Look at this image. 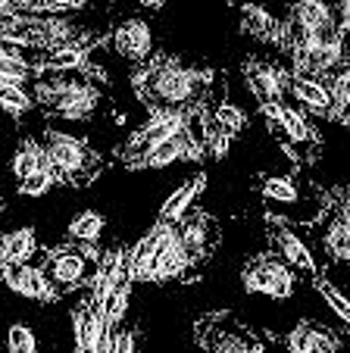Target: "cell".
Masks as SVG:
<instances>
[{
    "label": "cell",
    "mask_w": 350,
    "mask_h": 353,
    "mask_svg": "<svg viewBox=\"0 0 350 353\" xmlns=\"http://www.w3.org/2000/svg\"><path fill=\"white\" fill-rule=\"evenodd\" d=\"M13 175L16 179H28V175H35V172H53L57 175V169H53V160H50V154H47V147L44 144H38L35 138H22L19 141V147H16V154H13ZM60 181V179H57Z\"/></svg>",
    "instance_id": "15"
},
{
    "label": "cell",
    "mask_w": 350,
    "mask_h": 353,
    "mask_svg": "<svg viewBox=\"0 0 350 353\" xmlns=\"http://www.w3.org/2000/svg\"><path fill=\"white\" fill-rule=\"evenodd\" d=\"M53 181H57V175L41 169V172H35V175H28V179L19 181V194L22 197H44V194L53 188Z\"/></svg>",
    "instance_id": "33"
},
{
    "label": "cell",
    "mask_w": 350,
    "mask_h": 353,
    "mask_svg": "<svg viewBox=\"0 0 350 353\" xmlns=\"http://www.w3.org/2000/svg\"><path fill=\"white\" fill-rule=\"evenodd\" d=\"M272 244H275V254L282 256L288 266L300 269V272H307V275H319V266H316V260H313L310 247H307V241L300 238L298 232H291V228H284V225L272 228Z\"/></svg>",
    "instance_id": "12"
},
{
    "label": "cell",
    "mask_w": 350,
    "mask_h": 353,
    "mask_svg": "<svg viewBox=\"0 0 350 353\" xmlns=\"http://www.w3.org/2000/svg\"><path fill=\"white\" fill-rule=\"evenodd\" d=\"M206 81H210V72L182 66L179 60H159L150 63L147 72L138 79V91L150 107L191 110L204 100Z\"/></svg>",
    "instance_id": "1"
},
{
    "label": "cell",
    "mask_w": 350,
    "mask_h": 353,
    "mask_svg": "<svg viewBox=\"0 0 350 353\" xmlns=\"http://www.w3.org/2000/svg\"><path fill=\"white\" fill-rule=\"evenodd\" d=\"M210 347L216 350H229V353H244V350H257V341L247 338V334H238V328H216V338H210Z\"/></svg>",
    "instance_id": "27"
},
{
    "label": "cell",
    "mask_w": 350,
    "mask_h": 353,
    "mask_svg": "<svg viewBox=\"0 0 350 353\" xmlns=\"http://www.w3.org/2000/svg\"><path fill=\"white\" fill-rule=\"evenodd\" d=\"M0 103H3V110H7L13 119H19L38 100H35V94H28L26 88H19V85H0Z\"/></svg>",
    "instance_id": "26"
},
{
    "label": "cell",
    "mask_w": 350,
    "mask_h": 353,
    "mask_svg": "<svg viewBox=\"0 0 350 353\" xmlns=\"http://www.w3.org/2000/svg\"><path fill=\"white\" fill-rule=\"evenodd\" d=\"M185 160V141H182V134H175V138L163 141L159 147H153L147 157H141L135 166H147V169H166L172 166V163Z\"/></svg>",
    "instance_id": "21"
},
{
    "label": "cell",
    "mask_w": 350,
    "mask_h": 353,
    "mask_svg": "<svg viewBox=\"0 0 350 353\" xmlns=\"http://www.w3.org/2000/svg\"><path fill=\"white\" fill-rule=\"evenodd\" d=\"M344 7L347 0H298L291 10V22L310 32H329V28H344Z\"/></svg>",
    "instance_id": "10"
},
{
    "label": "cell",
    "mask_w": 350,
    "mask_h": 353,
    "mask_svg": "<svg viewBox=\"0 0 350 353\" xmlns=\"http://www.w3.org/2000/svg\"><path fill=\"white\" fill-rule=\"evenodd\" d=\"M185 122H188V110H179V107H153V116L138 128V132H135V138L128 141L126 157L132 163H138L141 157L150 154L153 147H159L163 141L182 134Z\"/></svg>",
    "instance_id": "6"
},
{
    "label": "cell",
    "mask_w": 350,
    "mask_h": 353,
    "mask_svg": "<svg viewBox=\"0 0 350 353\" xmlns=\"http://www.w3.org/2000/svg\"><path fill=\"white\" fill-rule=\"evenodd\" d=\"M247 294H266L272 300H288L294 294V275L291 266L278 254H260L244 269Z\"/></svg>",
    "instance_id": "5"
},
{
    "label": "cell",
    "mask_w": 350,
    "mask_h": 353,
    "mask_svg": "<svg viewBox=\"0 0 350 353\" xmlns=\"http://www.w3.org/2000/svg\"><path fill=\"white\" fill-rule=\"evenodd\" d=\"M135 350H138V332L119 325L116 328V341H113V353H135Z\"/></svg>",
    "instance_id": "36"
},
{
    "label": "cell",
    "mask_w": 350,
    "mask_h": 353,
    "mask_svg": "<svg viewBox=\"0 0 350 353\" xmlns=\"http://www.w3.org/2000/svg\"><path fill=\"white\" fill-rule=\"evenodd\" d=\"M128 300H132V279H126L116 291H113L110 303H106V316H110L113 325H122L128 313Z\"/></svg>",
    "instance_id": "30"
},
{
    "label": "cell",
    "mask_w": 350,
    "mask_h": 353,
    "mask_svg": "<svg viewBox=\"0 0 350 353\" xmlns=\"http://www.w3.org/2000/svg\"><path fill=\"white\" fill-rule=\"evenodd\" d=\"M263 197L269 200V203H282V207H298V203H300V191H298V185H294L291 179H284V175L266 179V185H263Z\"/></svg>",
    "instance_id": "25"
},
{
    "label": "cell",
    "mask_w": 350,
    "mask_h": 353,
    "mask_svg": "<svg viewBox=\"0 0 350 353\" xmlns=\"http://www.w3.org/2000/svg\"><path fill=\"white\" fill-rule=\"evenodd\" d=\"M284 81H294V75H288L278 66H269V63H251L247 66V85L263 103H282Z\"/></svg>",
    "instance_id": "13"
},
{
    "label": "cell",
    "mask_w": 350,
    "mask_h": 353,
    "mask_svg": "<svg viewBox=\"0 0 350 353\" xmlns=\"http://www.w3.org/2000/svg\"><path fill=\"white\" fill-rule=\"evenodd\" d=\"M322 244H325V254H329L331 263L350 266V225L338 213H335V219L329 222V228H325Z\"/></svg>",
    "instance_id": "20"
},
{
    "label": "cell",
    "mask_w": 350,
    "mask_h": 353,
    "mask_svg": "<svg viewBox=\"0 0 350 353\" xmlns=\"http://www.w3.org/2000/svg\"><path fill=\"white\" fill-rule=\"evenodd\" d=\"M291 91L298 97V103L307 110V113H316V116H335L331 110V94L316 75H304L298 72L294 81H291Z\"/></svg>",
    "instance_id": "14"
},
{
    "label": "cell",
    "mask_w": 350,
    "mask_h": 353,
    "mask_svg": "<svg viewBox=\"0 0 350 353\" xmlns=\"http://www.w3.org/2000/svg\"><path fill=\"white\" fill-rule=\"evenodd\" d=\"M213 119H216L229 134H238V132H244V128H247V113L238 107V103H229V100L216 103V110H213Z\"/></svg>",
    "instance_id": "28"
},
{
    "label": "cell",
    "mask_w": 350,
    "mask_h": 353,
    "mask_svg": "<svg viewBox=\"0 0 350 353\" xmlns=\"http://www.w3.org/2000/svg\"><path fill=\"white\" fill-rule=\"evenodd\" d=\"M88 54H91V44H88V41H75V44L47 50L41 69H44V72H75V69L88 66Z\"/></svg>",
    "instance_id": "17"
},
{
    "label": "cell",
    "mask_w": 350,
    "mask_h": 353,
    "mask_svg": "<svg viewBox=\"0 0 350 353\" xmlns=\"http://www.w3.org/2000/svg\"><path fill=\"white\" fill-rule=\"evenodd\" d=\"M338 347H341L338 334H331L329 328L310 322V353H329V350H338Z\"/></svg>",
    "instance_id": "34"
},
{
    "label": "cell",
    "mask_w": 350,
    "mask_h": 353,
    "mask_svg": "<svg viewBox=\"0 0 350 353\" xmlns=\"http://www.w3.org/2000/svg\"><path fill=\"white\" fill-rule=\"evenodd\" d=\"M38 238H35V228H16L7 232L0 241V266H22V263H32L38 256Z\"/></svg>",
    "instance_id": "16"
},
{
    "label": "cell",
    "mask_w": 350,
    "mask_h": 353,
    "mask_svg": "<svg viewBox=\"0 0 350 353\" xmlns=\"http://www.w3.org/2000/svg\"><path fill=\"white\" fill-rule=\"evenodd\" d=\"M244 28L260 41H278V22L260 3H244Z\"/></svg>",
    "instance_id": "23"
},
{
    "label": "cell",
    "mask_w": 350,
    "mask_h": 353,
    "mask_svg": "<svg viewBox=\"0 0 350 353\" xmlns=\"http://www.w3.org/2000/svg\"><path fill=\"white\" fill-rule=\"evenodd\" d=\"M179 232L188 247V256H191L194 269L204 266V263L210 260L213 247H216V238H219V228H216V222H213V216H206L204 210H191V213L179 222Z\"/></svg>",
    "instance_id": "8"
},
{
    "label": "cell",
    "mask_w": 350,
    "mask_h": 353,
    "mask_svg": "<svg viewBox=\"0 0 350 353\" xmlns=\"http://www.w3.org/2000/svg\"><path fill=\"white\" fill-rule=\"evenodd\" d=\"M44 260H47V250H38L32 263H22V266H3V281L13 294L28 300H53V288L47 285L44 279Z\"/></svg>",
    "instance_id": "7"
},
{
    "label": "cell",
    "mask_w": 350,
    "mask_h": 353,
    "mask_svg": "<svg viewBox=\"0 0 350 353\" xmlns=\"http://www.w3.org/2000/svg\"><path fill=\"white\" fill-rule=\"evenodd\" d=\"M206 154H213V157H225L229 154V144H231V134L225 132L222 125H219L213 116H206Z\"/></svg>",
    "instance_id": "32"
},
{
    "label": "cell",
    "mask_w": 350,
    "mask_h": 353,
    "mask_svg": "<svg viewBox=\"0 0 350 353\" xmlns=\"http://www.w3.org/2000/svg\"><path fill=\"white\" fill-rule=\"evenodd\" d=\"M44 147H47V154H50L53 169H57V179L60 181L85 185V181L97 172V157H94V150L81 138H75V134L47 128Z\"/></svg>",
    "instance_id": "3"
},
{
    "label": "cell",
    "mask_w": 350,
    "mask_h": 353,
    "mask_svg": "<svg viewBox=\"0 0 350 353\" xmlns=\"http://www.w3.org/2000/svg\"><path fill=\"white\" fill-rule=\"evenodd\" d=\"M7 347H10V353H35L38 350V338H35V332L26 322H16V325H10Z\"/></svg>",
    "instance_id": "31"
},
{
    "label": "cell",
    "mask_w": 350,
    "mask_h": 353,
    "mask_svg": "<svg viewBox=\"0 0 350 353\" xmlns=\"http://www.w3.org/2000/svg\"><path fill=\"white\" fill-rule=\"evenodd\" d=\"M104 228H106V219L97 210H81L79 216H72L66 234H69V241H100Z\"/></svg>",
    "instance_id": "22"
},
{
    "label": "cell",
    "mask_w": 350,
    "mask_h": 353,
    "mask_svg": "<svg viewBox=\"0 0 350 353\" xmlns=\"http://www.w3.org/2000/svg\"><path fill=\"white\" fill-rule=\"evenodd\" d=\"M113 47L116 54L128 63H147L153 54V32L144 19L132 16V19L119 22L116 32H113Z\"/></svg>",
    "instance_id": "9"
},
{
    "label": "cell",
    "mask_w": 350,
    "mask_h": 353,
    "mask_svg": "<svg viewBox=\"0 0 350 353\" xmlns=\"http://www.w3.org/2000/svg\"><path fill=\"white\" fill-rule=\"evenodd\" d=\"M194 275V263L188 256V247L182 241L179 225L172 228V234L166 238V244L159 247L157 256V281H172V279H191Z\"/></svg>",
    "instance_id": "11"
},
{
    "label": "cell",
    "mask_w": 350,
    "mask_h": 353,
    "mask_svg": "<svg viewBox=\"0 0 350 353\" xmlns=\"http://www.w3.org/2000/svg\"><path fill=\"white\" fill-rule=\"evenodd\" d=\"M81 0H3L0 13L3 16H16V13H28V16H63L69 10H79Z\"/></svg>",
    "instance_id": "18"
},
{
    "label": "cell",
    "mask_w": 350,
    "mask_h": 353,
    "mask_svg": "<svg viewBox=\"0 0 350 353\" xmlns=\"http://www.w3.org/2000/svg\"><path fill=\"white\" fill-rule=\"evenodd\" d=\"M316 288H319V294L325 297V303H329L331 310H335V316L344 322V325H350V297L341 291L338 285H331V281H325V279H319L316 281Z\"/></svg>",
    "instance_id": "29"
},
{
    "label": "cell",
    "mask_w": 350,
    "mask_h": 353,
    "mask_svg": "<svg viewBox=\"0 0 350 353\" xmlns=\"http://www.w3.org/2000/svg\"><path fill=\"white\" fill-rule=\"evenodd\" d=\"M284 347L294 353H310V322H300V325L284 338Z\"/></svg>",
    "instance_id": "35"
},
{
    "label": "cell",
    "mask_w": 350,
    "mask_h": 353,
    "mask_svg": "<svg viewBox=\"0 0 350 353\" xmlns=\"http://www.w3.org/2000/svg\"><path fill=\"white\" fill-rule=\"evenodd\" d=\"M329 94H331V110L335 116H344L350 110V63L338 66L335 72H329Z\"/></svg>",
    "instance_id": "24"
},
{
    "label": "cell",
    "mask_w": 350,
    "mask_h": 353,
    "mask_svg": "<svg viewBox=\"0 0 350 353\" xmlns=\"http://www.w3.org/2000/svg\"><path fill=\"white\" fill-rule=\"evenodd\" d=\"M338 216H341V219L350 225V191H344L341 200H338Z\"/></svg>",
    "instance_id": "37"
},
{
    "label": "cell",
    "mask_w": 350,
    "mask_h": 353,
    "mask_svg": "<svg viewBox=\"0 0 350 353\" xmlns=\"http://www.w3.org/2000/svg\"><path fill=\"white\" fill-rule=\"evenodd\" d=\"M97 275H100V263L81 254L79 244L60 247V250L47 254L44 260V279L57 297L69 291H79V288H94Z\"/></svg>",
    "instance_id": "4"
},
{
    "label": "cell",
    "mask_w": 350,
    "mask_h": 353,
    "mask_svg": "<svg viewBox=\"0 0 350 353\" xmlns=\"http://www.w3.org/2000/svg\"><path fill=\"white\" fill-rule=\"evenodd\" d=\"M141 7H147V10H159V7H166L169 0H138Z\"/></svg>",
    "instance_id": "38"
},
{
    "label": "cell",
    "mask_w": 350,
    "mask_h": 353,
    "mask_svg": "<svg viewBox=\"0 0 350 353\" xmlns=\"http://www.w3.org/2000/svg\"><path fill=\"white\" fill-rule=\"evenodd\" d=\"M35 100L44 103L60 119H88L97 110L100 94L88 79H38L35 81Z\"/></svg>",
    "instance_id": "2"
},
{
    "label": "cell",
    "mask_w": 350,
    "mask_h": 353,
    "mask_svg": "<svg viewBox=\"0 0 350 353\" xmlns=\"http://www.w3.org/2000/svg\"><path fill=\"white\" fill-rule=\"evenodd\" d=\"M200 191H204V175L188 179L179 191L169 194V200L163 203V213H159V216H163V219H172V222H182L194 210V200H197Z\"/></svg>",
    "instance_id": "19"
}]
</instances>
